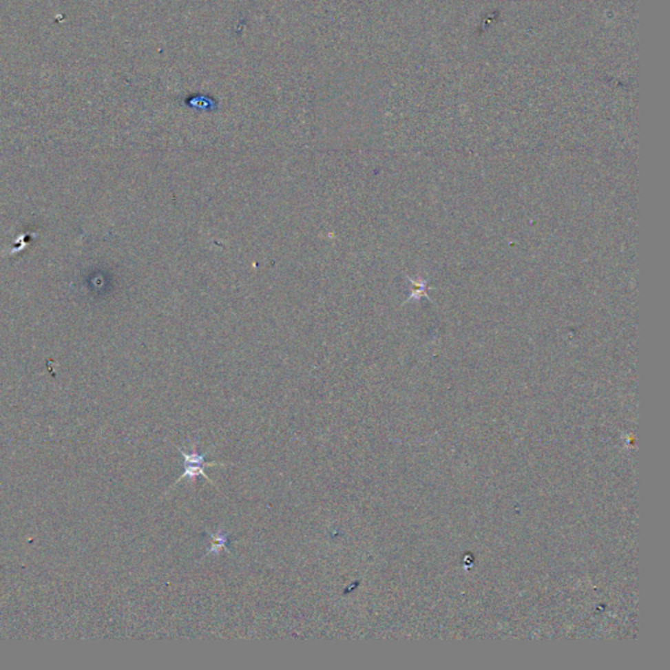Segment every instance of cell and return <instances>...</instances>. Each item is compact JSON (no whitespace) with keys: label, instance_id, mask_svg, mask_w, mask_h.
Wrapping results in <instances>:
<instances>
[{"label":"cell","instance_id":"6da1fadb","mask_svg":"<svg viewBox=\"0 0 670 670\" xmlns=\"http://www.w3.org/2000/svg\"><path fill=\"white\" fill-rule=\"evenodd\" d=\"M177 449L184 459V473L177 479L176 485L180 483L182 479L194 481L198 475H202L210 482L212 486L216 487V485L211 481L210 477L205 473V466H227L228 463H225V462H206V453L205 454L199 453L197 446H191L190 452H186L185 449H181V448H177Z\"/></svg>","mask_w":670,"mask_h":670},{"label":"cell","instance_id":"7a4b0ae2","mask_svg":"<svg viewBox=\"0 0 670 670\" xmlns=\"http://www.w3.org/2000/svg\"><path fill=\"white\" fill-rule=\"evenodd\" d=\"M207 533L210 534V537L212 538V543H211V547L205 556H209L211 554L219 555L223 550L229 552V550H228L229 536L225 532H223L222 529H219L216 533H210V532H207Z\"/></svg>","mask_w":670,"mask_h":670}]
</instances>
